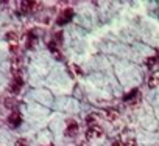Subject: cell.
Here are the masks:
<instances>
[{
  "label": "cell",
  "instance_id": "obj_8",
  "mask_svg": "<svg viewBox=\"0 0 159 146\" xmlns=\"http://www.w3.org/2000/svg\"><path fill=\"white\" fill-rule=\"evenodd\" d=\"M105 112H106V118H108V120H116V118L119 117V114H117L116 109H106Z\"/></svg>",
  "mask_w": 159,
  "mask_h": 146
},
{
  "label": "cell",
  "instance_id": "obj_12",
  "mask_svg": "<svg viewBox=\"0 0 159 146\" xmlns=\"http://www.w3.org/2000/svg\"><path fill=\"white\" fill-rule=\"evenodd\" d=\"M125 146H137V144H136V141H134V140H129Z\"/></svg>",
  "mask_w": 159,
  "mask_h": 146
},
{
  "label": "cell",
  "instance_id": "obj_4",
  "mask_svg": "<svg viewBox=\"0 0 159 146\" xmlns=\"http://www.w3.org/2000/svg\"><path fill=\"white\" fill-rule=\"evenodd\" d=\"M20 121H22V117H20L19 112H13V114L8 117V123H10L13 127H17V126L20 124Z\"/></svg>",
  "mask_w": 159,
  "mask_h": 146
},
{
  "label": "cell",
  "instance_id": "obj_10",
  "mask_svg": "<svg viewBox=\"0 0 159 146\" xmlns=\"http://www.w3.org/2000/svg\"><path fill=\"white\" fill-rule=\"evenodd\" d=\"M16 103H14V100H5V106L7 107H13Z\"/></svg>",
  "mask_w": 159,
  "mask_h": 146
},
{
  "label": "cell",
  "instance_id": "obj_9",
  "mask_svg": "<svg viewBox=\"0 0 159 146\" xmlns=\"http://www.w3.org/2000/svg\"><path fill=\"white\" fill-rule=\"evenodd\" d=\"M154 62H156V56H154V58H150V59H147V65H148V67L154 65Z\"/></svg>",
  "mask_w": 159,
  "mask_h": 146
},
{
  "label": "cell",
  "instance_id": "obj_15",
  "mask_svg": "<svg viewBox=\"0 0 159 146\" xmlns=\"http://www.w3.org/2000/svg\"><path fill=\"white\" fill-rule=\"evenodd\" d=\"M47 146H53V144H47Z\"/></svg>",
  "mask_w": 159,
  "mask_h": 146
},
{
  "label": "cell",
  "instance_id": "obj_13",
  "mask_svg": "<svg viewBox=\"0 0 159 146\" xmlns=\"http://www.w3.org/2000/svg\"><path fill=\"white\" fill-rule=\"evenodd\" d=\"M112 146H125V143H122V141H116Z\"/></svg>",
  "mask_w": 159,
  "mask_h": 146
},
{
  "label": "cell",
  "instance_id": "obj_2",
  "mask_svg": "<svg viewBox=\"0 0 159 146\" xmlns=\"http://www.w3.org/2000/svg\"><path fill=\"white\" fill-rule=\"evenodd\" d=\"M22 84H24V81H22L20 75H14V78H13V81L10 84V92L11 93H19L20 89H22Z\"/></svg>",
  "mask_w": 159,
  "mask_h": 146
},
{
  "label": "cell",
  "instance_id": "obj_3",
  "mask_svg": "<svg viewBox=\"0 0 159 146\" xmlns=\"http://www.w3.org/2000/svg\"><path fill=\"white\" fill-rule=\"evenodd\" d=\"M86 135H88V138H100V137L103 135V129H102L100 126L92 124V126H89Z\"/></svg>",
  "mask_w": 159,
  "mask_h": 146
},
{
  "label": "cell",
  "instance_id": "obj_7",
  "mask_svg": "<svg viewBox=\"0 0 159 146\" xmlns=\"http://www.w3.org/2000/svg\"><path fill=\"white\" fill-rule=\"evenodd\" d=\"M34 8V2H22L20 3V11L22 13H28Z\"/></svg>",
  "mask_w": 159,
  "mask_h": 146
},
{
  "label": "cell",
  "instance_id": "obj_11",
  "mask_svg": "<svg viewBox=\"0 0 159 146\" xmlns=\"http://www.w3.org/2000/svg\"><path fill=\"white\" fill-rule=\"evenodd\" d=\"M14 146H28V143H27L25 140H17Z\"/></svg>",
  "mask_w": 159,
  "mask_h": 146
},
{
  "label": "cell",
  "instance_id": "obj_1",
  "mask_svg": "<svg viewBox=\"0 0 159 146\" xmlns=\"http://www.w3.org/2000/svg\"><path fill=\"white\" fill-rule=\"evenodd\" d=\"M72 17H73V10H70V8H67V10H64L61 14H59V17H58V20H56V24L59 25V27H62V25H66V24H69L70 20H72Z\"/></svg>",
  "mask_w": 159,
  "mask_h": 146
},
{
  "label": "cell",
  "instance_id": "obj_5",
  "mask_svg": "<svg viewBox=\"0 0 159 146\" xmlns=\"http://www.w3.org/2000/svg\"><path fill=\"white\" fill-rule=\"evenodd\" d=\"M148 86H150L151 89H154V87H157V86H159V70H157V71H154L153 75L148 78Z\"/></svg>",
  "mask_w": 159,
  "mask_h": 146
},
{
  "label": "cell",
  "instance_id": "obj_6",
  "mask_svg": "<svg viewBox=\"0 0 159 146\" xmlns=\"http://www.w3.org/2000/svg\"><path fill=\"white\" fill-rule=\"evenodd\" d=\"M76 132H78V124H76V121H70V123L67 124L66 134H67V135H73V134H76Z\"/></svg>",
  "mask_w": 159,
  "mask_h": 146
},
{
  "label": "cell",
  "instance_id": "obj_14",
  "mask_svg": "<svg viewBox=\"0 0 159 146\" xmlns=\"http://www.w3.org/2000/svg\"><path fill=\"white\" fill-rule=\"evenodd\" d=\"M157 58H159V50H157V54H156V59H157Z\"/></svg>",
  "mask_w": 159,
  "mask_h": 146
}]
</instances>
